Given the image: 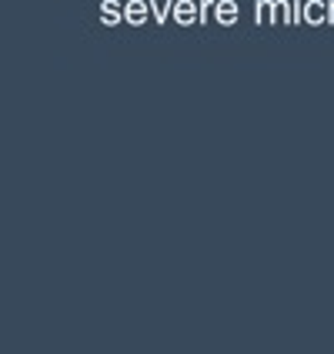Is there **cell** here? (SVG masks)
I'll return each mask as SVG.
<instances>
[{
  "mask_svg": "<svg viewBox=\"0 0 334 354\" xmlns=\"http://www.w3.org/2000/svg\"><path fill=\"white\" fill-rule=\"evenodd\" d=\"M171 17H174V24H180V27H191V24H197V20H201L197 0H174Z\"/></svg>",
  "mask_w": 334,
  "mask_h": 354,
  "instance_id": "1",
  "label": "cell"
},
{
  "mask_svg": "<svg viewBox=\"0 0 334 354\" xmlns=\"http://www.w3.org/2000/svg\"><path fill=\"white\" fill-rule=\"evenodd\" d=\"M120 20H124V3L120 0H100V24L118 27Z\"/></svg>",
  "mask_w": 334,
  "mask_h": 354,
  "instance_id": "5",
  "label": "cell"
},
{
  "mask_svg": "<svg viewBox=\"0 0 334 354\" xmlns=\"http://www.w3.org/2000/svg\"><path fill=\"white\" fill-rule=\"evenodd\" d=\"M275 24L291 27V0H275Z\"/></svg>",
  "mask_w": 334,
  "mask_h": 354,
  "instance_id": "8",
  "label": "cell"
},
{
  "mask_svg": "<svg viewBox=\"0 0 334 354\" xmlns=\"http://www.w3.org/2000/svg\"><path fill=\"white\" fill-rule=\"evenodd\" d=\"M254 20L257 27L275 24V0H254Z\"/></svg>",
  "mask_w": 334,
  "mask_h": 354,
  "instance_id": "6",
  "label": "cell"
},
{
  "mask_svg": "<svg viewBox=\"0 0 334 354\" xmlns=\"http://www.w3.org/2000/svg\"><path fill=\"white\" fill-rule=\"evenodd\" d=\"M328 24H334V0H328Z\"/></svg>",
  "mask_w": 334,
  "mask_h": 354,
  "instance_id": "11",
  "label": "cell"
},
{
  "mask_svg": "<svg viewBox=\"0 0 334 354\" xmlns=\"http://www.w3.org/2000/svg\"><path fill=\"white\" fill-rule=\"evenodd\" d=\"M151 17V3L147 0H127L124 3V20L131 24V27H144Z\"/></svg>",
  "mask_w": 334,
  "mask_h": 354,
  "instance_id": "2",
  "label": "cell"
},
{
  "mask_svg": "<svg viewBox=\"0 0 334 354\" xmlns=\"http://www.w3.org/2000/svg\"><path fill=\"white\" fill-rule=\"evenodd\" d=\"M304 20V0H291V24Z\"/></svg>",
  "mask_w": 334,
  "mask_h": 354,
  "instance_id": "9",
  "label": "cell"
},
{
  "mask_svg": "<svg viewBox=\"0 0 334 354\" xmlns=\"http://www.w3.org/2000/svg\"><path fill=\"white\" fill-rule=\"evenodd\" d=\"M214 7H217V0H201L197 3V10H201V20L207 24V14H214Z\"/></svg>",
  "mask_w": 334,
  "mask_h": 354,
  "instance_id": "10",
  "label": "cell"
},
{
  "mask_svg": "<svg viewBox=\"0 0 334 354\" xmlns=\"http://www.w3.org/2000/svg\"><path fill=\"white\" fill-rule=\"evenodd\" d=\"M147 3H151V17H154V24H167L171 10H174V0H147Z\"/></svg>",
  "mask_w": 334,
  "mask_h": 354,
  "instance_id": "7",
  "label": "cell"
},
{
  "mask_svg": "<svg viewBox=\"0 0 334 354\" xmlns=\"http://www.w3.org/2000/svg\"><path fill=\"white\" fill-rule=\"evenodd\" d=\"M304 24L324 27L328 24V0H304Z\"/></svg>",
  "mask_w": 334,
  "mask_h": 354,
  "instance_id": "4",
  "label": "cell"
},
{
  "mask_svg": "<svg viewBox=\"0 0 334 354\" xmlns=\"http://www.w3.org/2000/svg\"><path fill=\"white\" fill-rule=\"evenodd\" d=\"M214 20L221 24V27H234L237 20H241V7H237V0H217Z\"/></svg>",
  "mask_w": 334,
  "mask_h": 354,
  "instance_id": "3",
  "label": "cell"
}]
</instances>
